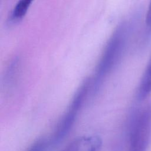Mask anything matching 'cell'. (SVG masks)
I'll list each match as a JSON object with an SVG mask.
<instances>
[{"instance_id": "3957f363", "label": "cell", "mask_w": 151, "mask_h": 151, "mask_svg": "<svg viewBox=\"0 0 151 151\" xmlns=\"http://www.w3.org/2000/svg\"><path fill=\"white\" fill-rule=\"evenodd\" d=\"M127 151H146L151 139V103L133 110L126 126Z\"/></svg>"}, {"instance_id": "52a82bcc", "label": "cell", "mask_w": 151, "mask_h": 151, "mask_svg": "<svg viewBox=\"0 0 151 151\" xmlns=\"http://www.w3.org/2000/svg\"><path fill=\"white\" fill-rule=\"evenodd\" d=\"M50 147L49 138L41 137L34 141L27 151H47Z\"/></svg>"}, {"instance_id": "9c48e42d", "label": "cell", "mask_w": 151, "mask_h": 151, "mask_svg": "<svg viewBox=\"0 0 151 151\" xmlns=\"http://www.w3.org/2000/svg\"><path fill=\"white\" fill-rule=\"evenodd\" d=\"M145 22L146 27L151 29V0L149 1L148 8L146 11Z\"/></svg>"}, {"instance_id": "7a4b0ae2", "label": "cell", "mask_w": 151, "mask_h": 151, "mask_svg": "<svg viewBox=\"0 0 151 151\" xmlns=\"http://www.w3.org/2000/svg\"><path fill=\"white\" fill-rule=\"evenodd\" d=\"M91 85L92 78H86L76 91L52 135L49 137L50 148L58 145L69 134L81 109L90 100Z\"/></svg>"}, {"instance_id": "ba28073f", "label": "cell", "mask_w": 151, "mask_h": 151, "mask_svg": "<svg viewBox=\"0 0 151 151\" xmlns=\"http://www.w3.org/2000/svg\"><path fill=\"white\" fill-rule=\"evenodd\" d=\"M102 145V140L98 136H93L86 151H100Z\"/></svg>"}, {"instance_id": "277c9868", "label": "cell", "mask_w": 151, "mask_h": 151, "mask_svg": "<svg viewBox=\"0 0 151 151\" xmlns=\"http://www.w3.org/2000/svg\"><path fill=\"white\" fill-rule=\"evenodd\" d=\"M151 94V55L136 93V99L141 101Z\"/></svg>"}, {"instance_id": "6da1fadb", "label": "cell", "mask_w": 151, "mask_h": 151, "mask_svg": "<svg viewBox=\"0 0 151 151\" xmlns=\"http://www.w3.org/2000/svg\"><path fill=\"white\" fill-rule=\"evenodd\" d=\"M129 34V25L126 22L120 24L110 38L92 78L90 100L100 91L106 77L120 62L126 47Z\"/></svg>"}, {"instance_id": "8992f818", "label": "cell", "mask_w": 151, "mask_h": 151, "mask_svg": "<svg viewBox=\"0 0 151 151\" xmlns=\"http://www.w3.org/2000/svg\"><path fill=\"white\" fill-rule=\"evenodd\" d=\"M90 136L77 137L70 142L61 151H82L89 143Z\"/></svg>"}, {"instance_id": "5b68a950", "label": "cell", "mask_w": 151, "mask_h": 151, "mask_svg": "<svg viewBox=\"0 0 151 151\" xmlns=\"http://www.w3.org/2000/svg\"><path fill=\"white\" fill-rule=\"evenodd\" d=\"M33 0H19L15 5L12 13V18L18 21L22 19L26 14Z\"/></svg>"}]
</instances>
